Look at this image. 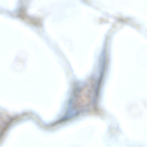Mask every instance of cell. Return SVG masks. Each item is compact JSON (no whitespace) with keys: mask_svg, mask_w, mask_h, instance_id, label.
Returning <instances> with one entry per match:
<instances>
[{"mask_svg":"<svg viewBox=\"0 0 147 147\" xmlns=\"http://www.w3.org/2000/svg\"><path fill=\"white\" fill-rule=\"evenodd\" d=\"M26 9L25 7L20 8L18 9L16 16L23 20L32 24L39 26L41 25L42 22L41 19L28 15L26 13Z\"/></svg>","mask_w":147,"mask_h":147,"instance_id":"6da1fadb","label":"cell"}]
</instances>
